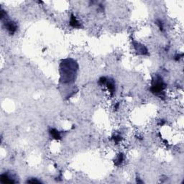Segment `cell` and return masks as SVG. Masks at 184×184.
<instances>
[{
  "mask_svg": "<svg viewBox=\"0 0 184 184\" xmlns=\"http://www.w3.org/2000/svg\"><path fill=\"white\" fill-rule=\"evenodd\" d=\"M78 66L72 59H66L61 63V77L63 83H70L73 81Z\"/></svg>",
  "mask_w": 184,
  "mask_h": 184,
  "instance_id": "cell-1",
  "label": "cell"
},
{
  "mask_svg": "<svg viewBox=\"0 0 184 184\" xmlns=\"http://www.w3.org/2000/svg\"><path fill=\"white\" fill-rule=\"evenodd\" d=\"M165 88V83H164L162 78L159 76H155L152 79V86H151L150 91L152 94L157 96H160L161 97V94L163 93V90Z\"/></svg>",
  "mask_w": 184,
  "mask_h": 184,
  "instance_id": "cell-2",
  "label": "cell"
},
{
  "mask_svg": "<svg viewBox=\"0 0 184 184\" xmlns=\"http://www.w3.org/2000/svg\"><path fill=\"white\" fill-rule=\"evenodd\" d=\"M2 22H4L3 24L5 29L8 31V32L10 35H14L16 32L17 30V25L16 22L12 20H10L8 18V17L5 18V19H3Z\"/></svg>",
  "mask_w": 184,
  "mask_h": 184,
  "instance_id": "cell-3",
  "label": "cell"
},
{
  "mask_svg": "<svg viewBox=\"0 0 184 184\" xmlns=\"http://www.w3.org/2000/svg\"><path fill=\"white\" fill-rule=\"evenodd\" d=\"M133 45H134V48H135L136 51L139 53L140 55H148V50L146 48L145 45H142V44L139 43V42H133Z\"/></svg>",
  "mask_w": 184,
  "mask_h": 184,
  "instance_id": "cell-4",
  "label": "cell"
},
{
  "mask_svg": "<svg viewBox=\"0 0 184 184\" xmlns=\"http://www.w3.org/2000/svg\"><path fill=\"white\" fill-rule=\"evenodd\" d=\"M104 86H107L111 96L114 95V92H115V83H114V81L113 79H107V81Z\"/></svg>",
  "mask_w": 184,
  "mask_h": 184,
  "instance_id": "cell-5",
  "label": "cell"
},
{
  "mask_svg": "<svg viewBox=\"0 0 184 184\" xmlns=\"http://www.w3.org/2000/svg\"><path fill=\"white\" fill-rule=\"evenodd\" d=\"M0 181L2 183H16V181L12 178V177L8 175L7 173H2V175H0Z\"/></svg>",
  "mask_w": 184,
  "mask_h": 184,
  "instance_id": "cell-6",
  "label": "cell"
},
{
  "mask_svg": "<svg viewBox=\"0 0 184 184\" xmlns=\"http://www.w3.org/2000/svg\"><path fill=\"white\" fill-rule=\"evenodd\" d=\"M49 134L50 135L53 137L55 140H60L61 139V135H60V132L58 131L57 130L54 128H50L49 130Z\"/></svg>",
  "mask_w": 184,
  "mask_h": 184,
  "instance_id": "cell-7",
  "label": "cell"
},
{
  "mask_svg": "<svg viewBox=\"0 0 184 184\" xmlns=\"http://www.w3.org/2000/svg\"><path fill=\"white\" fill-rule=\"evenodd\" d=\"M70 25L74 28H81V24L79 23V22L77 20L76 17L73 15H71V16Z\"/></svg>",
  "mask_w": 184,
  "mask_h": 184,
  "instance_id": "cell-8",
  "label": "cell"
},
{
  "mask_svg": "<svg viewBox=\"0 0 184 184\" xmlns=\"http://www.w3.org/2000/svg\"><path fill=\"white\" fill-rule=\"evenodd\" d=\"M123 160H124V155L122 153H120L118 155H117V158L115 159V161H114V163L117 166L118 165H120L122 163Z\"/></svg>",
  "mask_w": 184,
  "mask_h": 184,
  "instance_id": "cell-9",
  "label": "cell"
},
{
  "mask_svg": "<svg viewBox=\"0 0 184 184\" xmlns=\"http://www.w3.org/2000/svg\"><path fill=\"white\" fill-rule=\"evenodd\" d=\"M27 183H40L41 182L40 181H38V180H37L36 178H31V179L28 180V181H27Z\"/></svg>",
  "mask_w": 184,
  "mask_h": 184,
  "instance_id": "cell-10",
  "label": "cell"
},
{
  "mask_svg": "<svg viewBox=\"0 0 184 184\" xmlns=\"http://www.w3.org/2000/svg\"><path fill=\"white\" fill-rule=\"evenodd\" d=\"M156 24L158 25V27H159L160 30H163V23L162 21H161L160 19H157Z\"/></svg>",
  "mask_w": 184,
  "mask_h": 184,
  "instance_id": "cell-11",
  "label": "cell"
},
{
  "mask_svg": "<svg viewBox=\"0 0 184 184\" xmlns=\"http://www.w3.org/2000/svg\"><path fill=\"white\" fill-rule=\"evenodd\" d=\"M122 140V137H120V135H117L114 137V140L116 143H118L120 141H121Z\"/></svg>",
  "mask_w": 184,
  "mask_h": 184,
  "instance_id": "cell-12",
  "label": "cell"
},
{
  "mask_svg": "<svg viewBox=\"0 0 184 184\" xmlns=\"http://www.w3.org/2000/svg\"><path fill=\"white\" fill-rule=\"evenodd\" d=\"M183 57V54L181 55H176V56H175V60H179L180 58H181Z\"/></svg>",
  "mask_w": 184,
  "mask_h": 184,
  "instance_id": "cell-13",
  "label": "cell"
}]
</instances>
